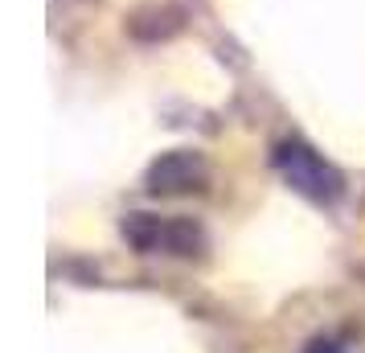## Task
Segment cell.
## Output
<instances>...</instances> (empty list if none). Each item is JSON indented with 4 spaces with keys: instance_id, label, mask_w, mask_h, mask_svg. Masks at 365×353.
Instances as JSON below:
<instances>
[{
    "instance_id": "cell-1",
    "label": "cell",
    "mask_w": 365,
    "mask_h": 353,
    "mask_svg": "<svg viewBox=\"0 0 365 353\" xmlns=\"http://www.w3.org/2000/svg\"><path fill=\"white\" fill-rule=\"evenodd\" d=\"M123 238L135 251H168V255H197L205 247L201 226L189 218H152V214H128L123 218Z\"/></svg>"
},
{
    "instance_id": "cell-2",
    "label": "cell",
    "mask_w": 365,
    "mask_h": 353,
    "mask_svg": "<svg viewBox=\"0 0 365 353\" xmlns=\"http://www.w3.org/2000/svg\"><path fill=\"white\" fill-rule=\"evenodd\" d=\"M275 168L292 181V189H299V193L312 198V202H336L341 189H345L341 173H336L329 160H320L308 144H296V140L275 148Z\"/></svg>"
},
{
    "instance_id": "cell-3",
    "label": "cell",
    "mask_w": 365,
    "mask_h": 353,
    "mask_svg": "<svg viewBox=\"0 0 365 353\" xmlns=\"http://www.w3.org/2000/svg\"><path fill=\"white\" fill-rule=\"evenodd\" d=\"M193 189H205V160L197 152H165L148 168V193L156 198H177Z\"/></svg>"
},
{
    "instance_id": "cell-4",
    "label": "cell",
    "mask_w": 365,
    "mask_h": 353,
    "mask_svg": "<svg viewBox=\"0 0 365 353\" xmlns=\"http://www.w3.org/2000/svg\"><path fill=\"white\" fill-rule=\"evenodd\" d=\"M308 353H341V345H332V341H312Z\"/></svg>"
}]
</instances>
